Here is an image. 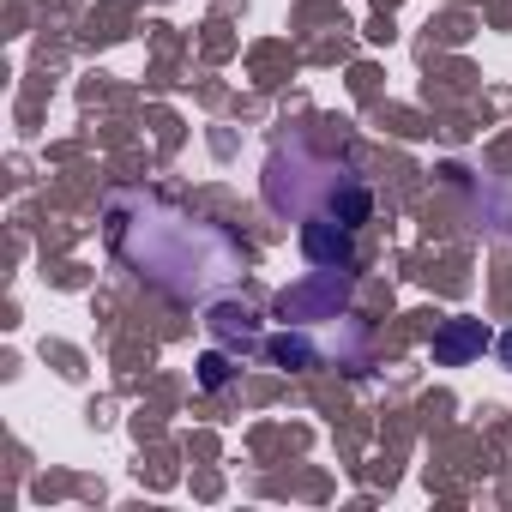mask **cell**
Returning <instances> with one entry per match:
<instances>
[{
  "mask_svg": "<svg viewBox=\"0 0 512 512\" xmlns=\"http://www.w3.org/2000/svg\"><path fill=\"white\" fill-rule=\"evenodd\" d=\"M302 253H308L314 266H326V272H356L350 229H344L338 217H314V223H302Z\"/></svg>",
  "mask_w": 512,
  "mask_h": 512,
  "instance_id": "obj_1",
  "label": "cell"
},
{
  "mask_svg": "<svg viewBox=\"0 0 512 512\" xmlns=\"http://www.w3.org/2000/svg\"><path fill=\"white\" fill-rule=\"evenodd\" d=\"M482 344H488V326H482V320H446V326L434 332V362H440V368H458V362L482 356Z\"/></svg>",
  "mask_w": 512,
  "mask_h": 512,
  "instance_id": "obj_2",
  "label": "cell"
},
{
  "mask_svg": "<svg viewBox=\"0 0 512 512\" xmlns=\"http://www.w3.org/2000/svg\"><path fill=\"white\" fill-rule=\"evenodd\" d=\"M223 380H229V356H217V350H211V356L199 362V386H205V392H217Z\"/></svg>",
  "mask_w": 512,
  "mask_h": 512,
  "instance_id": "obj_3",
  "label": "cell"
},
{
  "mask_svg": "<svg viewBox=\"0 0 512 512\" xmlns=\"http://www.w3.org/2000/svg\"><path fill=\"white\" fill-rule=\"evenodd\" d=\"M500 356H506V368H512V332H506V338H500Z\"/></svg>",
  "mask_w": 512,
  "mask_h": 512,
  "instance_id": "obj_4",
  "label": "cell"
}]
</instances>
